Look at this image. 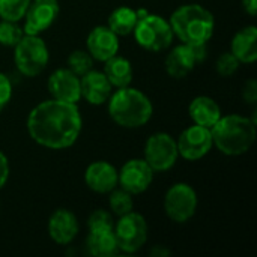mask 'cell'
<instances>
[{
    "mask_svg": "<svg viewBox=\"0 0 257 257\" xmlns=\"http://www.w3.org/2000/svg\"><path fill=\"white\" fill-rule=\"evenodd\" d=\"M83 119L77 104L48 99L32 108L27 131L35 143L47 149H68L80 137Z\"/></svg>",
    "mask_w": 257,
    "mask_h": 257,
    "instance_id": "obj_1",
    "label": "cell"
},
{
    "mask_svg": "<svg viewBox=\"0 0 257 257\" xmlns=\"http://www.w3.org/2000/svg\"><path fill=\"white\" fill-rule=\"evenodd\" d=\"M256 119L239 114L221 116L212 125V143L227 157H239L247 154L256 142Z\"/></svg>",
    "mask_w": 257,
    "mask_h": 257,
    "instance_id": "obj_2",
    "label": "cell"
},
{
    "mask_svg": "<svg viewBox=\"0 0 257 257\" xmlns=\"http://www.w3.org/2000/svg\"><path fill=\"white\" fill-rule=\"evenodd\" d=\"M173 36L182 44H208L215 30V18L209 9L197 3L182 5L169 18Z\"/></svg>",
    "mask_w": 257,
    "mask_h": 257,
    "instance_id": "obj_3",
    "label": "cell"
},
{
    "mask_svg": "<svg viewBox=\"0 0 257 257\" xmlns=\"http://www.w3.org/2000/svg\"><path fill=\"white\" fill-rule=\"evenodd\" d=\"M107 104L113 122L123 128H140L146 125L154 114L151 99L142 90L131 86L111 92Z\"/></svg>",
    "mask_w": 257,
    "mask_h": 257,
    "instance_id": "obj_4",
    "label": "cell"
},
{
    "mask_svg": "<svg viewBox=\"0 0 257 257\" xmlns=\"http://www.w3.org/2000/svg\"><path fill=\"white\" fill-rule=\"evenodd\" d=\"M137 24L133 30L136 42L152 53H158L167 50L173 42V32L169 20L149 14L146 9H137Z\"/></svg>",
    "mask_w": 257,
    "mask_h": 257,
    "instance_id": "obj_5",
    "label": "cell"
},
{
    "mask_svg": "<svg viewBox=\"0 0 257 257\" xmlns=\"http://www.w3.org/2000/svg\"><path fill=\"white\" fill-rule=\"evenodd\" d=\"M50 53L45 41L39 35H26L14 47V62L17 69L26 77L39 75L48 65Z\"/></svg>",
    "mask_w": 257,
    "mask_h": 257,
    "instance_id": "obj_6",
    "label": "cell"
},
{
    "mask_svg": "<svg viewBox=\"0 0 257 257\" xmlns=\"http://www.w3.org/2000/svg\"><path fill=\"white\" fill-rule=\"evenodd\" d=\"M114 236L117 242V248L122 253L133 254L137 253L148 241V221L139 212H128L119 217L114 223Z\"/></svg>",
    "mask_w": 257,
    "mask_h": 257,
    "instance_id": "obj_7",
    "label": "cell"
},
{
    "mask_svg": "<svg viewBox=\"0 0 257 257\" xmlns=\"http://www.w3.org/2000/svg\"><path fill=\"white\" fill-rule=\"evenodd\" d=\"M197 205L199 199L196 190L185 182L172 185L164 196V211L167 217L178 224L190 221L197 211Z\"/></svg>",
    "mask_w": 257,
    "mask_h": 257,
    "instance_id": "obj_8",
    "label": "cell"
},
{
    "mask_svg": "<svg viewBox=\"0 0 257 257\" xmlns=\"http://www.w3.org/2000/svg\"><path fill=\"white\" fill-rule=\"evenodd\" d=\"M179 158L176 140L167 133H155L145 143V161L154 172L170 170Z\"/></svg>",
    "mask_w": 257,
    "mask_h": 257,
    "instance_id": "obj_9",
    "label": "cell"
},
{
    "mask_svg": "<svg viewBox=\"0 0 257 257\" xmlns=\"http://www.w3.org/2000/svg\"><path fill=\"white\" fill-rule=\"evenodd\" d=\"M206 59V44L199 45H188L179 44L173 47L169 54L166 56L164 65L166 71L172 78L181 80L187 77L196 65L202 63Z\"/></svg>",
    "mask_w": 257,
    "mask_h": 257,
    "instance_id": "obj_10",
    "label": "cell"
},
{
    "mask_svg": "<svg viewBox=\"0 0 257 257\" xmlns=\"http://www.w3.org/2000/svg\"><path fill=\"white\" fill-rule=\"evenodd\" d=\"M178 154L187 161H199L212 149L211 130L202 125H191L185 128L176 140Z\"/></svg>",
    "mask_w": 257,
    "mask_h": 257,
    "instance_id": "obj_11",
    "label": "cell"
},
{
    "mask_svg": "<svg viewBox=\"0 0 257 257\" xmlns=\"http://www.w3.org/2000/svg\"><path fill=\"white\" fill-rule=\"evenodd\" d=\"M154 173L155 172L145 160L134 158L126 161L117 172V185H120L122 190L128 191L133 196L142 194L151 187L154 181Z\"/></svg>",
    "mask_w": 257,
    "mask_h": 257,
    "instance_id": "obj_12",
    "label": "cell"
},
{
    "mask_svg": "<svg viewBox=\"0 0 257 257\" xmlns=\"http://www.w3.org/2000/svg\"><path fill=\"white\" fill-rule=\"evenodd\" d=\"M59 12V0H30V5L24 14V33L39 35L45 32L56 21Z\"/></svg>",
    "mask_w": 257,
    "mask_h": 257,
    "instance_id": "obj_13",
    "label": "cell"
},
{
    "mask_svg": "<svg viewBox=\"0 0 257 257\" xmlns=\"http://www.w3.org/2000/svg\"><path fill=\"white\" fill-rule=\"evenodd\" d=\"M47 89L53 99L77 104L81 99L80 77L68 68L56 69L47 81Z\"/></svg>",
    "mask_w": 257,
    "mask_h": 257,
    "instance_id": "obj_14",
    "label": "cell"
},
{
    "mask_svg": "<svg viewBox=\"0 0 257 257\" xmlns=\"http://www.w3.org/2000/svg\"><path fill=\"white\" fill-rule=\"evenodd\" d=\"M86 47L93 60L105 62L119 51V36L108 26H96L86 39Z\"/></svg>",
    "mask_w": 257,
    "mask_h": 257,
    "instance_id": "obj_15",
    "label": "cell"
},
{
    "mask_svg": "<svg viewBox=\"0 0 257 257\" xmlns=\"http://www.w3.org/2000/svg\"><path fill=\"white\" fill-rule=\"evenodd\" d=\"M48 236L57 245L71 244L78 233V220L69 209H57L48 220Z\"/></svg>",
    "mask_w": 257,
    "mask_h": 257,
    "instance_id": "obj_16",
    "label": "cell"
},
{
    "mask_svg": "<svg viewBox=\"0 0 257 257\" xmlns=\"http://www.w3.org/2000/svg\"><path fill=\"white\" fill-rule=\"evenodd\" d=\"M84 182L89 190L108 194L117 187V170L108 161H93L84 172Z\"/></svg>",
    "mask_w": 257,
    "mask_h": 257,
    "instance_id": "obj_17",
    "label": "cell"
},
{
    "mask_svg": "<svg viewBox=\"0 0 257 257\" xmlns=\"http://www.w3.org/2000/svg\"><path fill=\"white\" fill-rule=\"evenodd\" d=\"M80 89L81 98L92 105L105 104L113 92V86L110 84L105 74L95 69H90L80 77Z\"/></svg>",
    "mask_w": 257,
    "mask_h": 257,
    "instance_id": "obj_18",
    "label": "cell"
},
{
    "mask_svg": "<svg viewBox=\"0 0 257 257\" xmlns=\"http://www.w3.org/2000/svg\"><path fill=\"white\" fill-rule=\"evenodd\" d=\"M232 54L241 63H254L257 60V27L250 24L242 27L232 38L230 42Z\"/></svg>",
    "mask_w": 257,
    "mask_h": 257,
    "instance_id": "obj_19",
    "label": "cell"
},
{
    "mask_svg": "<svg viewBox=\"0 0 257 257\" xmlns=\"http://www.w3.org/2000/svg\"><path fill=\"white\" fill-rule=\"evenodd\" d=\"M188 113L196 125H202L206 128L215 125V122L223 116L217 101L206 95L196 96L188 105Z\"/></svg>",
    "mask_w": 257,
    "mask_h": 257,
    "instance_id": "obj_20",
    "label": "cell"
},
{
    "mask_svg": "<svg viewBox=\"0 0 257 257\" xmlns=\"http://www.w3.org/2000/svg\"><path fill=\"white\" fill-rule=\"evenodd\" d=\"M86 245L89 253L95 257H110L119 251L113 227L89 229Z\"/></svg>",
    "mask_w": 257,
    "mask_h": 257,
    "instance_id": "obj_21",
    "label": "cell"
},
{
    "mask_svg": "<svg viewBox=\"0 0 257 257\" xmlns=\"http://www.w3.org/2000/svg\"><path fill=\"white\" fill-rule=\"evenodd\" d=\"M104 74L108 78L110 84L116 89L126 87L133 81V65L128 59L122 56H113L104 62Z\"/></svg>",
    "mask_w": 257,
    "mask_h": 257,
    "instance_id": "obj_22",
    "label": "cell"
},
{
    "mask_svg": "<svg viewBox=\"0 0 257 257\" xmlns=\"http://www.w3.org/2000/svg\"><path fill=\"white\" fill-rule=\"evenodd\" d=\"M139 15L137 11L130 6H119L116 8L107 21V26L117 35V36H128L133 33L137 24Z\"/></svg>",
    "mask_w": 257,
    "mask_h": 257,
    "instance_id": "obj_23",
    "label": "cell"
},
{
    "mask_svg": "<svg viewBox=\"0 0 257 257\" xmlns=\"http://www.w3.org/2000/svg\"><path fill=\"white\" fill-rule=\"evenodd\" d=\"M108 206L110 211L120 217L123 214H128L134 209V200H133V194H130L125 190H111L108 193Z\"/></svg>",
    "mask_w": 257,
    "mask_h": 257,
    "instance_id": "obj_24",
    "label": "cell"
},
{
    "mask_svg": "<svg viewBox=\"0 0 257 257\" xmlns=\"http://www.w3.org/2000/svg\"><path fill=\"white\" fill-rule=\"evenodd\" d=\"M30 5V0H0V18L8 21H21Z\"/></svg>",
    "mask_w": 257,
    "mask_h": 257,
    "instance_id": "obj_25",
    "label": "cell"
},
{
    "mask_svg": "<svg viewBox=\"0 0 257 257\" xmlns=\"http://www.w3.org/2000/svg\"><path fill=\"white\" fill-rule=\"evenodd\" d=\"M68 69L81 77L93 69V57L89 54L87 50H75L68 56Z\"/></svg>",
    "mask_w": 257,
    "mask_h": 257,
    "instance_id": "obj_26",
    "label": "cell"
},
{
    "mask_svg": "<svg viewBox=\"0 0 257 257\" xmlns=\"http://www.w3.org/2000/svg\"><path fill=\"white\" fill-rule=\"evenodd\" d=\"M23 36H24V30L18 24V21H8V20L0 21V45L15 47Z\"/></svg>",
    "mask_w": 257,
    "mask_h": 257,
    "instance_id": "obj_27",
    "label": "cell"
},
{
    "mask_svg": "<svg viewBox=\"0 0 257 257\" xmlns=\"http://www.w3.org/2000/svg\"><path fill=\"white\" fill-rule=\"evenodd\" d=\"M239 65H241V62L232 54V51H226L221 56H218V59L215 62V71L221 77H230L238 71Z\"/></svg>",
    "mask_w": 257,
    "mask_h": 257,
    "instance_id": "obj_28",
    "label": "cell"
},
{
    "mask_svg": "<svg viewBox=\"0 0 257 257\" xmlns=\"http://www.w3.org/2000/svg\"><path fill=\"white\" fill-rule=\"evenodd\" d=\"M89 229H96V227H114V221L110 212L104 209H96L90 214L89 221H87Z\"/></svg>",
    "mask_w": 257,
    "mask_h": 257,
    "instance_id": "obj_29",
    "label": "cell"
},
{
    "mask_svg": "<svg viewBox=\"0 0 257 257\" xmlns=\"http://www.w3.org/2000/svg\"><path fill=\"white\" fill-rule=\"evenodd\" d=\"M11 98H12V83L6 74L0 72V111L9 104Z\"/></svg>",
    "mask_w": 257,
    "mask_h": 257,
    "instance_id": "obj_30",
    "label": "cell"
},
{
    "mask_svg": "<svg viewBox=\"0 0 257 257\" xmlns=\"http://www.w3.org/2000/svg\"><path fill=\"white\" fill-rule=\"evenodd\" d=\"M242 98L245 102L254 105L257 102V81L254 78L248 80L245 84H244V89H242Z\"/></svg>",
    "mask_w": 257,
    "mask_h": 257,
    "instance_id": "obj_31",
    "label": "cell"
},
{
    "mask_svg": "<svg viewBox=\"0 0 257 257\" xmlns=\"http://www.w3.org/2000/svg\"><path fill=\"white\" fill-rule=\"evenodd\" d=\"M9 178V161L8 157L0 151V190L6 185Z\"/></svg>",
    "mask_w": 257,
    "mask_h": 257,
    "instance_id": "obj_32",
    "label": "cell"
},
{
    "mask_svg": "<svg viewBox=\"0 0 257 257\" xmlns=\"http://www.w3.org/2000/svg\"><path fill=\"white\" fill-rule=\"evenodd\" d=\"M242 8L250 17H256L257 14V0H242Z\"/></svg>",
    "mask_w": 257,
    "mask_h": 257,
    "instance_id": "obj_33",
    "label": "cell"
}]
</instances>
